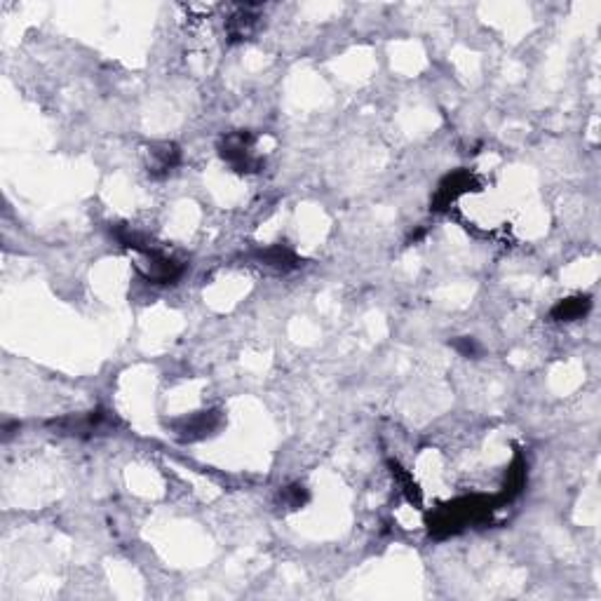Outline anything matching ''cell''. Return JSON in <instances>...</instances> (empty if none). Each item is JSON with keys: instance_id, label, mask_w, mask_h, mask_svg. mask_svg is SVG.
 Listing matches in <instances>:
<instances>
[{"instance_id": "6da1fadb", "label": "cell", "mask_w": 601, "mask_h": 601, "mask_svg": "<svg viewBox=\"0 0 601 601\" xmlns=\"http://www.w3.org/2000/svg\"><path fill=\"white\" fill-rule=\"evenodd\" d=\"M179 164V150L174 144H160L150 150V172L167 174Z\"/></svg>"}, {"instance_id": "8992f818", "label": "cell", "mask_w": 601, "mask_h": 601, "mask_svg": "<svg viewBox=\"0 0 601 601\" xmlns=\"http://www.w3.org/2000/svg\"><path fill=\"white\" fill-rule=\"evenodd\" d=\"M456 347H461V350H463L465 355H472L474 350H477V347H474V343L470 341V338H463V345H461V343H456Z\"/></svg>"}, {"instance_id": "277c9868", "label": "cell", "mask_w": 601, "mask_h": 601, "mask_svg": "<svg viewBox=\"0 0 601 601\" xmlns=\"http://www.w3.org/2000/svg\"><path fill=\"white\" fill-rule=\"evenodd\" d=\"M258 261L266 266H273V268H280V271H287V268H296V256L291 254L289 249H282V247H271L266 251H261Z\"/></svg>"}, {"instance_id": "5b68a950", "label": "cell", "mask_w": 601, "mask_h": 601, "mask_svg": "<svg viewBox=\"0 0 601 601\" xmlns=\"http://www.w3.org/2000/svg\"><path fill=\"white\" fill-rule=\"evenodd\" d=\"M214 425H216L214 414H200V416L191 418V421H186L181 432H186L188 439H197V437H204V434L214 428Z\"/></svg>"}, {"instance_id": "3957f363", "label": "cell", "mask_w": 601, "mask_h": 601, "mask_svg": "<svg viewBox=\"0 0 601 601\" xmlns=\"http://www.w3.org/2000/svg\"><path fill=\"white\" fill-rule=\"evenodd\" d=\"M590 308V300L587 298H566V300H561L559 305H555V310H552V318L555 320H561V322H568V320H575V318H580V315H585V310Z\"/></svg>"}, {"instance_id": "7a4b0ae2", "label": "cell", "mask_w": 601, "mask_h": 601, "mask_svg": "<svg viewBox=\"0 0 601 601\" xmlns=\"http://www.w3.org/2000/svg\"><path fill=\"white\" fill-rule=\"evenodd\" d=\"M468 186H470V177H468V174H463V172L451 174V177H446L444 184L439 186L434 202H437V204H451L463 191H468Z\"/></svg>"}]
</instances>
